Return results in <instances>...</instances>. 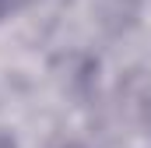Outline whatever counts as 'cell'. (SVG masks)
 <instances>
[{
  "label": "cell",
  "instance_id": "1",
  "mask_svg": "<svg viewBox=\"0 0 151 148\" xmlns=\"http://www.w3.org/2000/svg\"><path fill=\"white\" fill-rule=\"evenodd\" d=\"M18 4H21V0H0V18H7V14L18 7Z\"/></svg>",
  "mask_w": 151,
  "mask_h": 148
}]
</instances>
